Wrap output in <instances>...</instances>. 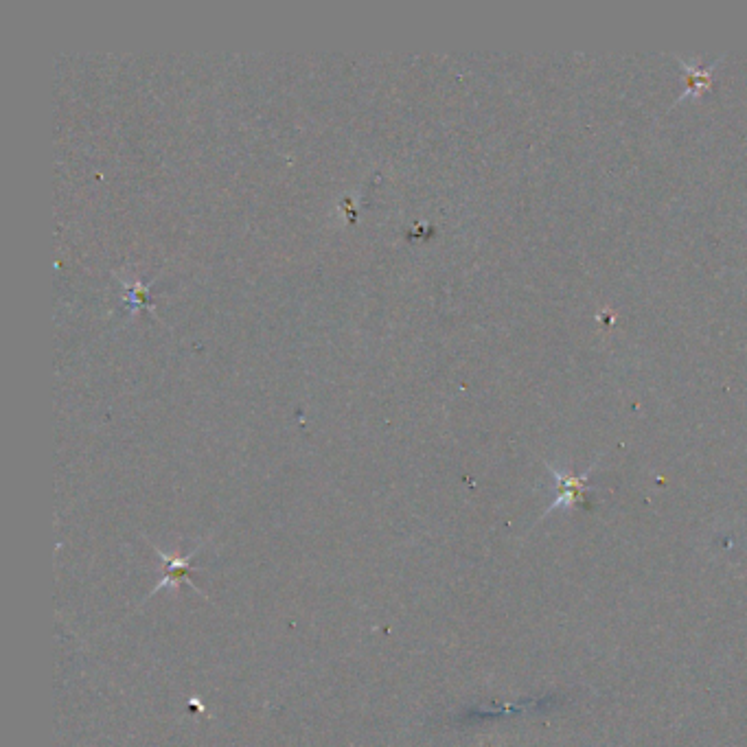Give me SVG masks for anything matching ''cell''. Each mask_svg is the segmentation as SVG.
<instances>
[{
  "label": "cell",
  "mask_w": 747,
  "mask_h": 747,
  "mask_svg": "<svg viewBox=\"0 0 747 747\" xmlns=\"http://www.w3.org/2000/svg\"><path fill=\"white\" fill-rule=\"evenodd\" d=\"M550 474H553V478L557 480V487H559V493L557 498L550 502V507L546 509V515L550 511H555L559 507H574L577 502H583L585 493H588V474L585 476H572L568 474V471H561L553 465H548Z\"/></svg>",
  "instance_id": "obj_1"
}]
</instances>
